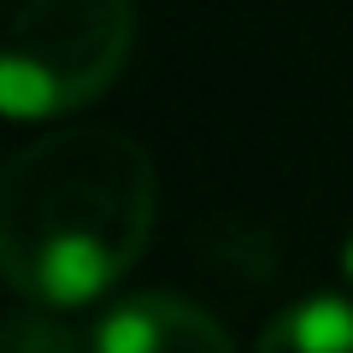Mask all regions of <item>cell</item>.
I'll return each mask as SVG.
<instances>
[{
    "label": "cell",
    "instance_id": "cell-1",
    "mask_svg": "<svg viewBox=\"0 0 353 353\" xmlns=\"http://www.w3.org/2000/svg\"><path fill=\"white\" fill-rule=\"evenodd\" d=\"M159 176L136 136L65 124L0 171V271L36 306H88L153 236Z\"/></svg>",
    "mask_w": 353,
    "mask_h": 353
},
{
    "label": "cell",
    "instance_id": "cell-2",
    "mask_svg": "<svg viewBox=\"0 0 353 353\" xmlns=\"http://www.w3.org/2000/svg\"><path fill=\"white\" fill-rule=\"evenodd\" d=\"M136 48L130 0H0V106L59 118L118 83Z\"/></svg>",
    "mask_w": 353,
    "mask_h": 353
},
{
    "label": "cell",
    "instance_id": "cell-3",
    "mask_svg": "<svg viewBox=\"0 0 353 353\" xmlns=\"http://www.w3.org/2000/svg\"><path fill=\"white\" fill-rule=\"evenodd\" d=\"M88 353H236V341L183 294H130L101 318Z\"/></svg>",
    "mask_w": 353,
    "mask_h": 353
},
{
    "label": "cell",
    "instance_id": "cell-4",
    "mask_svg": "<svg viewBox=\"0 0 353 353\" xmlns=\"http://www.w3.org/2000/svg\"><path fill=\"white\" fill-rule=\"evenodd\" d=\"M253 353H353V301L312 294L265 324Z\"/></svg>",
    "mask_w": 353,
    "mask_h": 353
},
{
    "label": "cell",
    "instance_id": "cell-5",
    "mask_svg": "<svg viewBox=\"0 0 353 353\" xmlns=\"http://www.w3.org/2000/svg\"><path fill=\"white\" fill-rule=\"evenodd\" d=\"M6 353H77V336L41 312H18L6 324Z\"/></svg>",
    "mask_w": 353,
    "mask_h": 353
},
{
    "label": "cell",
    "instance_id": "cell-6",
    "mask_svg": "<svg viewBox=\"0 0 353 353\" xmlns=\"http://www.w3.org/2000/svg\"><path fill=\"white\" fill-rule=\"evenodd\" d=\"M341 265H347V277H353V236H347V253H341Z\"/></svg>",
    "mask_w": 353,
    "mask_h": 353
}]
</instances>
